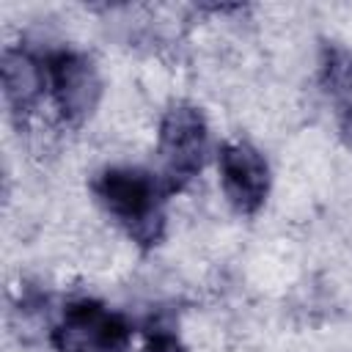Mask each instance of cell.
Instances as JSON below:
<instances>
[{"instance_id":"cell-1","label":"cell","mask_w":352,"mask_h":352,"mask_svg":"<svg viewBox=\"0 0 352 352\" xmlns=\"http://www.w3.org/2000/svg\"><path fill=\"white\" fill-rule=\"evenodd\" d=\"M91 192L102 214L138 250H154L165 239L170 190L154 168L110 162L94 173Z\"/></svg>"},{"instance_id":"cell-5","label":"cell","mask_w":352,"mask_h":352,"mask_svg":"<svg viewBox=\"0 0 352 352\" xmlns=\"http://www.w3.org/2000/svg\"><path fill=\"white\" fill-rule=\"evenodd\" d=\"M214 173L226 206L236 217H256L272 192V165L248 138H226L214 148Z\"/></svg>"},{"instance_id":"cell-9","label":"cell","mask_w":352,"mask_h":352,"mask_svg":"<svg viewBox=\"0 0 352 352\" xmlns=\"http://www.w3.org/2000/svg\"><path fill=\"white\" fill-rule=\"evenodd\" d=\"M336 129H338V140L352 154V99L336 104Z\"/></svg>"},{"instance_id":"cell-6","label":"cell","mask_w":352,"mask_h":352,"mask_svg":"<svg viewBox=\"0 0 352 352\" xmlns=\"http://www.w3.org/2000/svg\"><path fill=\"white\" fill-rule=\"evenodd\" d=\"M0 85L8 116L22 126L47 107V63L44 52L30 44H6L0 55Z\"/></svg>"},{"instance_id":"cell-4","label":"cell","mask_w":352,"mask_h":352,"mask_svg":"<svg viewBox=\"0 0 352 352\" xmlns=\"http://www.w3.org/2000/svg\"><path fill=\"white\" fill-rule=\"evenodd\" d=\"M47 338L55 352H129L135 324L104 300L80 294L60 305L50 322Z\"/></svg>"},{"instance_id":"cell-2","label":"cell","mask_w":352,"mask_h":352,"mask_svg":"<svg viewBox=\"0 0 352 352\" xmlns=\"http://www.w3.org/2000/svg\"><path fill=\"white\" fill-rule=\"evenodd\" d=\"M212 126L201 104L192 99H173L162 107L154 132V170L168 184L170 195L192 187L206 165L214 160Z\"/></svg>"},{"instance_id":"cell-8","label":"cell","mask_w":352,"mask_h":352,"mask_svg":"<svg viewBox=\"0 0 352 352\" xmlns=\"http://www.w3.org/2000/svg\"><path fill=\"white\" fill-rule=\"evenodd\" d=\"M135 352H187V346L173 327L151 324V327H146V336Z\"/></svg>"},{"instance_id":"cell-7","label":"cell","mask_w":352,"mask_h":352,"mask_svg":"<svg viewBox=\"0 0 352 352\" xmlns=\"http://www.w3.org/2000/svg\"><path fill=\"white\" fill-rule=\"evenodd\" d=\"M316 82L336 104L352 99V47L344 41H324L316 58Z\"/></svg>"},{"instance_id":"cell-3","label":"cell","mask_w":352,"mask_h":352,"mask_svg":"<svg viewBox=\"0 0 352 352\" xmlns=\"http://www.w3.org/2000/svg\"><path fill=\"white\" fill-rule=\"evenodd\" d=\"M47 63V110L52 121L63 129L85 126L102 99H104V74L96 58L80 47H52L44 50Z\"/></svg>"}]
</instances>
